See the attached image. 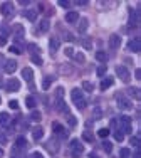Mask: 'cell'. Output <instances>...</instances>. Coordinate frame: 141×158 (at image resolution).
<instances>
[{"mask_svg": "<svg viewBox=\"0 0 141 158\" xmlns=\"http://www.w3.org/2000/svg\"><path fill=\"white\" fill-rule=\"evenodd\" d=\"M70 98H72V103L76 104L77 110H84V108H86V98H84L83 91H81L79 88H74L72 91H70Z\"/></svg>", "mask_w": 141, "mask_h": 158, "instance_id": "cell-1", "label": "cell"}, {"mask_svg": "<svg viewBox=\"0 0 141 158\" xmlns=\"http://www.w3.org/2000/svg\"><path fill=\"white\" fill-rule=\"evenodd\" d=\"M70 152H72V156L74 158H79L81 155H83L84 146L81 145L79 140H72V141H70Z\"/></svg>", "mask_w": 141, "mask_h": 158, "instance_id": "cell-2", "label": "cell"}, {"mask_svg": "<svg viewBox=\"0 0 141 158\" xmlns=\"http://www.w3.org/2000/svg\"><path fill=\"white\" fill-rule=\"evenodd\" d=\"M116 74L123 82H129V79H131V74H129L128 67H124V66H116Z\"/></svg>", "mask_w": 141, "mask_h": 158, "instance_id": "cell-3", "label": "cell"}, {"mask_svg": "<svg viewBox=\"0 0 141 158\" xmlns=\"http://www.w3.org/2000/svg\"><path fill=\"white\" fill-rule=\"evenodd\" d=\"M5 89L9 93H15V91H18L20 89V81H18L17 77H10L9 81L5 82Z\"/></svg>", "mask_w": 141, "mask_h": 158, "instance_id": "cell-4", "label": "cell"}, {"mask_svg": "<svg viewBox=\"0 0 141 158\" xmlns=\"http://www.w3.org/2000/svg\"><path fill=\"white\" fill-rule=\"evenodd\" d=\"M0 12H2V15L5 17V19L12 17V14H14V3L12 2H3L2 5H0Z\"/></svg>", "mask_w": 141, "mask_h": 158, "instance_id": "cell-5", "label": "cell"}, {"mask_svg": "<svg viewBox=\"0 0 141 158\" xmlns=\"http://www.w3.org/2000/svg\"><path fill=\"white\" fill-rule=\"evenodd\" d=\"M118 108L123 110V111H129L133 108L131 99H128V98H124V96H118Z\"/></svg>", "mask_w": 141, "mask_h": 158, "instance_id": "cell-6", "label": "cell"}, {"mask_svg": "<svg viewBox=\"0 0 141 158\" xmlns=\"http://www.w3.org/2000/svg\"><path fill=\"white\" fill-rule=\"evenodd\" d=\"M15 69H17V61L15 59H7L5 64H3V71H5L7 74H12V73H15Z\"/></svg>", "mask_w": 141, "mask_h": 158, "instance_id": "cell-7", "label": "cell"}, {"mask_svg": "<svg viewBox=\"0 0 141 158\" xmlns=\"http://www.w3.org/2000/svg\"><path fill=\"white\" fill-rule=\"evenodd\" d=\"M139 12L138 10H135V9H131L129 10V25H131V27H136V25L139 24Z\"/></svg>", "mask_w": 141, "mask_h": 158, "instance_id": "cell-8", "label": "cell"}, {"mask_svg": "<svg viewBox=\"0 0 141 158\" xmlns=\"http://www.w3.org/2000/svg\"><path fill=\"white\" fill-rule=\"evenodd\" d=\"M128 51H131V52H139L141 51V40L138 37H135V39H131L128 42Z\"/></svg>", "mask_w": 141, "mask_h": 158, "instance_id": "cell-9", "label": "cell"}, {"mask_svg": "<svg viewBox=\"0 0 141 158\" xmlns=\"http://www.w3.org/2000/svg\"><path fill=\"white\" fill-rule=\"evenodd\" d=\"M52 130H54V133H55V135H61L62 138L67 136V133H66L64 126H62L61 123H57V121H54V123H52Z\"/></svg>", "mask_w": 141, "mask_h": 158, "instance_id": "cell-10", "label": "cell"}, {"mask_svg": "<svg viewBox=\"0 0 141 158\" xmlns=\"http://www.w3.org/2000/svg\"><path fill=\"white\" fill-rule=\"evenodd\" d=\"M46 148L49 150L50 153H57V152H59V143H57V140H54V138H50V140L46 143Z\"/></svg>", "mask_w": 141, "mask_h": 158, "instance_id": "cell-11", "label": "cell"}, {"mask_svg": "<svg viewBox=\"0 0 141 158\" xmlns=\"http://www.w3.org/2000/svg\"><path fill=\"white\" fill-rule=\"evenodd\" d=\"M107 44H109L111 49H118V47L121 46V37L116 35V34H113V35L109 37V42H107Z\"/></svg>", "mask_w": 141, "mask_h": 158, "instance_id": "cell-12", "label": "cell"}, {"mask_svg": "<svg viewBox=\"0 0 141 158\" xmlns=\"http://www.w3.org/2000/svg\"><path fill=\"white\" fill-rule=\"evenodd\" d=\"M22 77L27 82H32L34 81V71H32L30 67H24V69H22Z\"/></svg>", "mask_w": 141, "mask_h": 158, "instance_id": "cell-13", "label": "cell"}, {"mask_svg": "<svg viewBox=\"0 0 141 158\" xmlns=\"http://www.w3.org/2000/svg\"><path fill=\"white\" fill-rule=\"evenodd\" d=\"M113 84H114V79L113 77H104L101 81V84H99V89H101V91H106V89L111 88Z\"/></svg>", "mask_w": 141, "mask_h": 158, "instance_id": "cell-14", "label": "cell"}, {"mask_svg": "<svg viewBox=\"0 0 141 158\" xmlns=\"http://www.w3.org/2000/svg\"><path fill=\"white\" fill-rule=\"evenodd\" d=\"M14 34H15V39L20 40L22 37H24V34H25V29L22 27L20 24H15V25H14Z\"/></svg>", "mask_w": 141, "mask_h": 158, "instance_id": "cell-15", "label": "cell"}, {"mask_svg": "<svg viewBox=\"0 0 141 158\" xmlns=\"http://www.w3.org/2000/svg\"><path fill=\"white\" fill-rule=\"evenodd\" d=\"M49 49H50V54H55V52H57V49H59V39L57 37H50Z\"/></svg>", "mask_w": 141, "mask_h": 158, "instance_id": "cell-16", "label": "cell"}, {"mask_svg": "<svg viewBox=\"0 0 141 158\" xmlns=\"http://www.w3.org/2000/svg\"><path fill=\"white\" fill-rule=\"evenodd\" d=\"M128 94L131 96V98H135V99H141L139 88H135V86H129V88H128Z\"/></svg>", "mask_w": 141, "mask_h": 158, "instance_id": "cell-17", "label": "cell"}, {"mask_svg": "<svg viewBox=\"0 0 141 158\" xmlns=\"http://www.w3.org/2000/svg\"><path fill=\"white\" fill-rule=\"evenodd\" d=\"M77 20H79V14L77 12H67L66 14V22H69V24H76Z\"/></svg>", "mask_w": 141, "mask_h": 158, "instance_id": "cell-18", "label": "cell"}, {"mask_svg": "<svg viewBox=\"0 0 141 158\" xmlns=\"http://www.w3.org/2000/svg\"><path fill=\"white\" fill-rule=\"evenodd\" d=\"M77 22H79V25H77V31H79L81 34H84V32L87 31L89 20H87V19H79V20H77Z\"/></svg>", "mask_w": 141, "mask_h": 158, "instance_id": "cell-19", "label": "cell"}, {"mask_svg": "<svg viewBox=\"0 0 141 158\" xmlns=\"http://www.w3.org/2000/svg\"><path fill=\"white\" fill-rule=\"evenodd\" d=\"M24 15H25V19H29L30 22H35L37 20V10L29 9V10H25V12H24Z\"/></svg>", "mask_w": 141, "mask_h": 158, "instance_id": "cell-20", "label": "cell"}, {"mask_svg": "<svg viewBox=\"0 0 141 158\" xmlns=\"http://www.w3.org/2000/svg\"><path fill=\"white\" fill-rule=\"evenodd\" d=\"M25 146H27V140H25L24 136H17V140H15V148L25 150Z\"/></svg>", "mask_w": 141, "mask_h": 158, "instance_id": "cell-21", "label": "cell"}, {"mask_svg": "<svg viewBox=\"0 0 141 158\" xmlns=\"http://www.w3.org/2000/svg\"><path fill=\"white\" fill-rule=\"evenodd\" d=\"M42 136H44V130H42L40 126H37V128H34V130H32V138H34L35 141L40 140Z\"/></svg>", "mask_w": 141, "mask_h": 158, "instance_id": "cell-22", "label": "cell"}, {"mask_svg": "<svg viewBox=\"0 0 141 158\" xmlns=\"http://www.w3.org/2000/svg\"><path fill=\"white\" fill-rule=\"evenodd\" d=\"M96 59H98L99 62H103V64H104V62L107 61V59H109V56H107L104 51H96Z\"/></svg>", "mask_w": 141, "mask_h": 158, "instance_id": "cell-23", "label": "cell"}, {"mask_svg": "<svg viewBox=\"0 0 141 158\" xmlns=\"http://www.w3.org/2000/svg\"><path fill=\"white\" fill-rule=\"evenodd\" d=\"M25 106H27L29 110H34V108L37 106L35 98H34V96H27V98H25Z\"/></svg>", "mask_w": 141, "mask_h": 158, "instance_id": "cell-24", "label": "cell"}, {"mask_svg": "<svg viewBox=\"0 0 141 158\" xmlns=\"http://www.w3.org/2000/svg\"><path fill=\"white\" fill-rule=\"evenodd\" d=\"M57 111H61V113H66V114H69V110H67V106H66V103L62 99H59L57 98Z\"/></svg>", "mask_w": 141, "mask_h": 158, "instance_id": "cell-25", "label": "cell"}, {"mask_svg": "<svg viewBox=\"0 0 141 158\" xmlns=\"http://www.w3.org/2000/svg\"><path fill=\"white\" fill-rule=\"evenodd\" d=\"M10 123V116L9 113H0V126H5Z\"/></svg>", "mask_w": 141, "mask_h": 158, "instance_id": "cell-26", "label": "cell"}, {"mask_svg": "<svg viewBox=\"0 0 141 158\" xmlns=\"http://www.w3.org/2000/svg\"><path fill=\"white\" fill-rule=\"evenodd\" d=\"M29 118H30L32 121L39 123L40 119H42V114H40V111H37V110H32V113H30V116H29Z\"/></svg>", "mask_w": 141, "mask_h": 158, "instance_id": "cell-27", "label": "cell"}, {"mask_svg": "<svg viewBox=\"0 0 141 158\" xmlns=\"http://www.w3.org/2000/svg\"><path fill=\"white\" fill-rule=\"evenodd\" d=\"M52 81H54L52 76H46V77H44V81H42V89H46V91H47V89H49V86L52 84Z\"/></svg>", "mask_w": 141, "mask_h": 158, "instance_id": "cell-28", "label": "cell"}, {"mask_svg": "<svg viewBox=\"0 0 141 158\" xmlns=\"http://www.w3.org/2000/svg\"><path fill=\"white\" fill-rule=\"evenodd\" d=\"M39 29H40V32H47V31H49V29H50V22L47 20V19H44V20L40 22Z\"/></svg>", "mask_w": 141, "mask_h": 158, "instance_id": "cell-29", "label": "cell"}, {"mask_svg": "<svg viewBox=\"0 0 141 158\" xmlns=\"http://www.w3.org/2000/svg\"><path fill=\"white\" fill-rule=\"evenodd\" d=\"M83 89H84V91H87V93H91V91H94V84L89 82V81H84L83 82Z\"/></svg>", "mask_w": 141, "mask_h": 158, "instance_id": "cell-30", "label": "cell"}, {"mask_svg": "<svg viewBox=\"0 0 141 158\" xmlns=\"http://www.w3.org/2000/svg\"><path fill=\"white\" fill-rule=\"evenodd\" d=\"M114 140H116V141H123L124 140V133L121 130H114Z\"/></svg>", "mask_w": 141, "mask_h": 158, "instance_id": "cell-31", "label": "cell"}, {"mask_svg": "<svg viewBox=\"0 0 141 158\" xmlns=\"http://www.w3.org/2000/svg\"><path fill=\"white\" fill-rule=\"evenodd\" d=\"M103 150H104L106 153H111L113 152V143L111 141H103Z\"/></svg>", "mask_w": 141, "mask_h": 158, "instance_id": "cell-32", "label": "cell"}, {"mask_svg": "<svg viewBox=\"0 0 141 158\" xmlns=\"http://www.w3.org/2000/svg\"><path fill=\"white\" fill-rule=\"evenodd\" d=\"M29 51H30L32 52V56H34V54H37V56H39V52H40V49H39V46H35V44H29Z\"/></svg>", "mask_w": 141, "mask_h": 158, "instance_id": "cell-33", "label": "cell"}, {"mask_svg": "<svg viewBox=\"0 0 141 158\" xmlns=\"http://www.w3.org/2000/svg\"><path fill=\"white\" fill-rule=\"evenodd\" d=\"M83 138H84L86 141H89V143H92V141H94V136H92V133H91V131H84V133H83Z\"/></svg>", "mask_w": 141, "mask_h": 158, "instance_id": "cell-34", "label": "cell"}, {"mask_svg": "<svg viewBox=\"0 0 141 158\" xmlns=\"http://www.w3.org/2000/svg\"><path fill=\"white\" fill-rule=\"evenodd\" d=\"M9 51H10V52H14V54H17V56L24 52V51H22V47H18L17 44H14V46H10V49H9Z\"/></svg>", "mask_w": 141, "mask_h": 158, "instance_id": "cell-35", "label": "cell"}, {"mask_svg": "<svg viewBox=\"0 0 141 158\" xmlns=\"http://www.w3.org/2000/svg\"><path fill=\"white\" fill-rule=\"evenodd\" d=\"M109 133H111V131L107 130V128H101V130L98 131V135H99L101 138H107V136H109Z\"/></svg>", "mask_w": 141, "mask_h": 158, "instance_id": "cell-36", "label": "cell"}, {"mask_svg": "<svg viewBox=\"0 0 141 158\" xmlns=\"http://www.w3.org/2000/svg\"><path fill=\"white\" fill-rule=\"evenodd\" d=\"M83 47L86 49V51H91V49H92V42H91V39H83Z\"/></svg>", "mask_w": 141, "mask_h": 158, "instance_id": "cell-37", "label": "cell"}, {"mask_svg": "<svg viewBox=\"0 0 141 158\" xmlns=\"http://www.w3.org/2000/svg\"><path fill=\"white\" fill-rule=\"evenodd\" d=\"M30 59H32V62H34V64H37V66H42V57H40V56L34 54V56H30Z\"/></svg>", "mask_w": 141, "mask_h": 158, "instance_id": "cell-38", "label": "cell"}, {"mask_svg": "<svg viewBox=\"0 0 141 158\" xmlns=\"http://www.w3.org/2000/svg\"><path fill=\"white\" fill-rule=\"evenodd\" d=\"M106 71H107V67L104 66V64H103V66H99V67H98V71H96V73H98V76H99V77H103V76L106 74Z\"/></svg>", "mask_w": 141, "mask_h": 158, "instance_id": "cell-39", "label": "cell"}, {"mask_svg": "<svg viewBox=\"0 0 141 158\" xmlns=\"http://www.w3.org/2000/svg\"><path fill=\"white\" fill-rule=\"evenodd\" d=\"M74 59H76L77 62H81V64H83L84 61H86V57H84V54H83V52H77V54H74Z\"/></svg>", "mask_w": 141, "mask_h": 158, "instance_id": "cell-40", "label": "cell"}, {"mask_svg": "<svg viewBox=\"0 0 141 158\" xmlns=\"http://www.w3.org/2000/svg\"><path fill=\"white\" fill-rule=\"evenodd\" d=\"M67 123H69V126H70V128H74V126L77 125V119L74 118V116H70V114H67Z\"/></svg>", "mask_w": 141, "mask_h": 158, "instance_id": "cell-41", "label": "cell"}, {"mask_svg": "<svg viewBox=\"0 0 141 158\" xmlns=\"http://www.w3.org/2000/svg\"><path fill=\"white\" fill-rule=\"evenodd\" d=\"M119 156H121V158H129V156H131V152H129L128 148H123V150L119 152Z\"/></svg>", "mask_w": 141, "mask_h": 158, "instance_id": "cell-42", "label": "cell"}, {"mask_svg": "<svg viewBox=\"0 0 141 158\" xmlns=\"http://www.w3.org/2000/svg\"><path fill=\"white\" fill-rule=\"evenodd\" d=\"M64 54L67 56V57H74V54H76V52H74L72 47H66V49H64Z\"/></svg>", "mask_w": 141, "mask_h": 158, "instance_id": "cell-43", "label": "cell"}, {"mask_svg": "<svg viewBox=\"0 0 141 158\" xmlns=\"http://www.w3.org/2000/svg\"><path fill=\"white\" fill-rule=\"evenodd\" d=\"M9 108H10V110H18V103H17L15 99H12V101L9 103Z\"/></svg>", "mask_w": 141, "mask_h": 158, "instance_id": "cell-44", "label": "cell"}, {"mask_svg": "<svg viewBox=\"0 0 141 158\" xmlns=\"http://www.w3.org/2000/svg\"><path fill=\"white\" fill-rule=\"evenodd\" d=\"M59 5L64 7V9H69V7H70V2H66V0H62V2H59Z\"/></svg>", "mask_w": 141, "mask_h": 158, "instance_id": "cell-45", "label": "cell"}, {"mask_svg": "<svg viewBox=\"0 0 141 158\" xmlns=\"http://www.w3.org/2000/svg\"><path fill=\"white\" fill-rule=\"evenodd\" d=\"M62 96H64V88H57V98L62 99Z\"/></svg>", "mask_w": 141, "mask_h": 158, "instance_id": "cell-46", "label": "cell"}, {"mask_svg": "<svg viewBox=\"0 0 141 158\" xmlns=\"http://www.w3.org/2000/svg\"><path fill=\"white\" fill-rule=\"evenodd\" d=\"M129 141H131V145H135V146H138V145H139V138H136V136H133Z\"/></svg>", "mask_w": 141, "mask_h": 158, "instance_id": "cell-47", "label": "cell"}, {"mask_svg": "<svg viewBox=\"0 0 141 158\" xmlns=\"http://www.w3.org/2000/svg\"><path fill=\"white\" fill-rule=\"evenodd\" d=\"M5 44H7V37L0 34V46H5Z\"/></svg>", "mask_w": 141, "mask_h": 158, "instance_id": "cell-48", "label": "cell"}, {"mask_svg": "<svg viewBox=\"0 0 141 158\" xmlns=\"http://www.w3.org/2000/svg\"><path fill=\"white\" fill-rule=\"evenodd\" d=\"M99 116H101V110L96 108V110H94V119H99Z\"/></svg>", "mask_w": 141, "mask_h": 158, "instance_id": "cell-49", "label": "cell"}, {"mask_svg": "<svg viewBox=\"0 0 141 158\" xmlns=\"http://www.w3.org/2000/svg\"><path fill=\"white\" fill-rule=\"evenodd\" d=\"M64 35H66V37H64V39H66V40H69V42H70V40H74V37H72V34H67V32H66V34H64Z\"/></svg>", "mask_w": 141, "mask_h": 158, "instance_id": "cell-50", "label": "cell"}, {"mask_svg": "<svg viewBox=\"0 0 141 158\" xmlns=\"http://www.w3.org/2000/svg\"><path fill=\"white\" fill-rule=\"evenodd\" d=\"M32 158H44V156H42V153L35 152V153H32Z\"/></svg>", "mask_w": 141, "mask_h": 158, "instance_id": "cell-51", "label": "cell"}, {"mask_svg": "<svg viewBox=\"0 0 141 158\" xmlns=\"http://www.w3.org/2000/svg\"><path fill=\"white\" fill-rule=\"evenodd\" d=\"M0 143H7V136L2 135V133H0Z\"/></svg>", "mask_w": 141, "mask_h": 158, "instance_id": "cell-52", "label": "cell"}, {"mask_svg": "<svg viewBox=\"0 0 141 158\" xmlns=\"http://www.w3.org/2000/svg\"><path fill=\"white\" fill-rule=\"evenodd\" d=\"M70 71H72L70 67H61V73H70Z\"/></svg>", "mask_w": 141, "mask_h": 158, "instance_id": "cell-53", "label": "cell"}, {"mask_svg": "<svg viewBox=\"0 0 141 158\" xmlns=\"http://www.w3.org/2000/svg\"><path fill=\"white\" fill-rule=\"evenodd\" d=\"M135 76H136V79H141V71H139V69H136Z\"/></svg>", "mask_w": 141, "mask_h": 158, "instance_id": "cell-54", "label": "cell"}, {"mask_svg": "<svg viewBox=\"0 0 141 158\" xmlns=\"http://www.w3.org/2000/svg\"><path fill=\"white\" fill-rule=\"evenodd\" d=\"M3 64H5V59H3V56H2V54H0V67H2V66H3Z\"/></svg>", "mask_w": 141, "mask_h": 158, "instance_id": "cell-55", "label": "cell"}, {"mask_svg": "<svg viewBox=\"0 0 141 158\" xmlns=\"http://www.w3.org/2000/svg\"><path fill=\"white\" fill-rule=\"evenodd\" d=\"M133 158H141V153L138 152V150H136V152H135V155H133Z\"/></svg>", "mask_w": 141, "mask_h": 158, "instance_id": "cell-56", "label": "cell"}, {"mask_svg": "<svg viewBox=\"0 0 141 158\" xmlns=\"http://www.w3.org/2000/svg\"><path fill=\"white\" fill-rule=\"evenodd\" d=\"M89 158H99L98 155H96V153L94 152H91V153H89Z\"/></svg>", "mask_w": 141, "mask_h": 158, "instance_id": "cell-57", "label": "cell"}, {"mask_svg": "<svg viewBox=\"0 0 141 158\" xmlns=\"http://www.w3.org/2000/svg\"><path fill=\"white\" fill-rule=\"evenodd\" d=\"M2 156H3V150L0 148V158H2Z\"/></svg>", "mask_w": 141, "mask_h": 158, "instance_id": "cell-58", "label": "cell"}, {"mask_svg": "<svg viewBox=\"0 0 141 158\" xmlns=\"http://www.w3.org/2000/svg\"><path fill=\"white\" fill-rule=\"evenodd\" d=\"M0 103H2V98H0Z\"/></svg>", "mask_w": 141, "mask_h": 158, "instance_id": "cell-59", "label": "cell"}]
</instances>
